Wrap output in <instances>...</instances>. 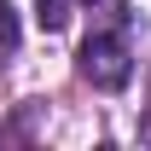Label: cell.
Masks as SVG:
<instances>
[{"label":"cell","instance_id":"obj_1","mask_svg":"<svg viewBox=\"0 0 151 151\" xmlns=\"http://www.w3.org/2000/svg\"><path fill=\"white\" fill-rule=\"evenodd\" d=\"M76 70H81V81H93L99 93L128 87V76H134L128 29H122V23H116V29H93V35L81 41V52H76Z\"/></svg>","mask_w":151,"mask_h":151},{"label":"cell","instance_id":"obj_2","mask_svg":"<svg viewBox=\"0 0 151 151\" xmlns=\"http://www.w3.org/2000/svg\"><path fill=\"white\" fill-rule=\"evenodd\" d=\"M35 23L47 29V35L70 29V0H35Z\"/></svg>","mask_w":151,"mask_h":151},{"label":"cell","instance_id":"obj_3","mask_svg":"<svg viewBox=\"0 0 151 151\" xmlns=\"http://www.w3.org/2000/svg\"><path fill=\"white\" fill-rule=\"evenodd\" d=\"M18 52V12L0 0V58H12Z\"/></svg>","mask_w":151,"mask_h":151},{"label":"cell","instance_id":"obj_4","mask_svg":"<svg viewBox=\"0 0 151 151\" xmlns=\"http://www.w3.org/2000/svg\"><path fill=\"white\" fill-rule=\"evenodd\" d=\"M81 6H99V0H81Z\"/></svg>","mask_w":151,"mask_h":151}]
</instances>
